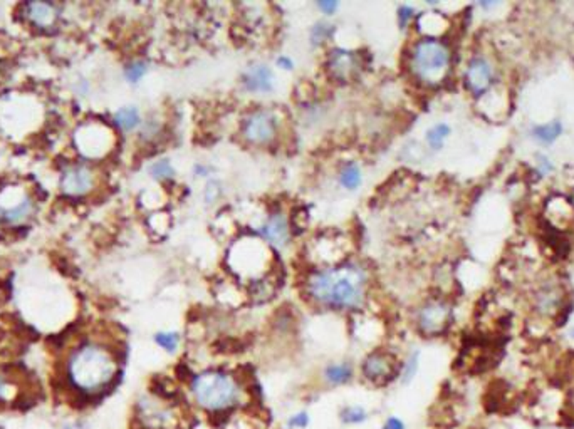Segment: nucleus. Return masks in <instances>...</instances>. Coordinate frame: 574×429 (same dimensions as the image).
I'll return each instance as SVG.
<instances>
[{
    "label": "nucleus",
    "mask_w": 574,
    "mask_h": 429,
    "mask_svg": "<svg viewBox=\"0 0 574 429\" xmlns=\"http://www.w3.org/2000/svg\"><path fill=\"white\" fill-rule=\"evenodd\" d=\"M326 75L333 83L351 84L359 78L364 69L363 56L358 51L346 47L329 49L324 59Z\"/></svg>",
    "instance_id": "9"
},
{
    "label": "nucleus",
    "mask_w": 574,
    "mask_h": 429,
    "mask_svg": "<svg viewBox=\"0 0 574 429\" xmlns=\"http://www.w3.org/2000/svg\"><path fill=\"white\" fill-rule=\"evenodd\" d=\"M368 411L359 404H348L340 411V419L345 424H349V426L363 424L364 421H368Z\"/></svg>",
    "instance_id": "32"
},
{
    "label": "nucleus",
    "mask_w": 574,
    "mask_h": 429,
    "mask_svg": "<svg viewBox=\"0 0 574 429\" xmlns=\"http://www.w3.org/2000/svg\"><path fill=\"white\" fill-rule=\"evenodd\" d=\"M190 394L202 411L208 414H222L242 404L244 386L237 375L229 370L205 369L191 377Z\"/></svg>",
    "instance_id": "3"
},
{
    "label": "nucleus",
    "mask_w": 574,
    "mask_h": 429,
    "mask_svg": "<svg viewBox=\"0 0 574 429\" xmlns=\"http://www.w3.org/2000/svg\"><path fill=\"white\" fill-rule=\"evenodd\" d=\"M563 290L556 284H546L534 295V310L542 317H551L559 310Z\"/></svg>",
    "instance_id": "17"
},
{
    "label": "nucleus",
    "mask_w": 574,
    "mask_h": 429,
    "mask_svg": "<svg viewBox=\"0 0 574 429\" xmlns=\"http://www.w3.org/2000/svg\"><path fill=\"white\" fill-rule=\"evenodd\" d=\"M321 375L324 384H328L331 387H341L351 382V379L354 377V369L346 361L329 362V364L324 365Z\"/></svg>",
    "instance_id": "20"
},
{
    "label": "nucleus",
    "mask_w": 574,
    "mask_h": 429,
    "mask_svg": "<svg viewBox=\"0 0 574 429\" xmlns=\"http://www.w3.org/2000/svg\"><path fill=\"white\" fill-rule=\"evenodd\" d=\"M273 253L274 250L257 235H244L230 245L227 252V265L235 279L246 282L251 287L257 282L269 279Z\"/></svg>",
    "instance_id": "5"
},
{
    "label": "nucleus",
    "mask_w": 574,
    "mask_h": 429,
    "mask_svg": "<svg viewBox=\"0 0 574 429\" xmlns=\"http://www.w3.org/2000/svg\"><path fill=\"white\" fill-rule=\"evenodd\" d=\"M381 429H407V426H405V423L397 418V416H390V418L385 419Z\"/></svg>",
    "instance_id": "39"
},
{
    "label": "nucleus",
    "mask_w": 574,
    "mask_h": 429,
    "mask_svg": "<svg viewBox=\"0 0 574 429\" xmlns=\"http://www.w3.org/2000/svg\"><path fill=\"white\" fill-rule=\"evenodd\" d=\"M359 369L368 382L375 384V386H385L395 377H398L400 364L391 352L375 349L363 357Z\"/></svg>",
    "instance_id": "11"
},
{
    "label": "nucleus",
    "mask_w": 574,
    "mask_h": 429,
    "mask_svg": "<svg viewBox=\"0 0 574 429\" xmlns=\"http://www.w3.org/2000/svg\"><path fill=\"white\" fill-rule=\"evenodd\" d=\"M336 34V25L333 24L331 20L321 19L318 22H314L313 25L309 27L308 32V40L311 49H321L326 47L329 42H331L333 37Z\"/></svg>",
    "instance_id": "23"
},
{
    "label": "nucleus",
    "mask_w": 574,
    "mask_h": 429,
    "mask_svg": "<svg viewBox=\"0 0 574 429\" xmlns=\"http://www.w3.org/2000/svg\"><path fill=\"white\" fill-rule=\"evenodd\" d=\"M25 17L37 29H51L59 19V11L52 4L30 2L25 4Z\"/></svg>",
    "instance_id": "18"
},
{
    "label": "nucleus",
    "mask_w": 574,
    "mask_h": 429,
    "mask_svg": "<svg viewBox=\"0 0 574 429\" xmlns=\"http://www.w3.org/2000/svg\"><path fill=\"white\" fill-rule=\"evenodd\" d=\"M336 180H337V185H340L345 191H349V193L358 191L359 188L363 186V181H364V173H363L361 164L354 159L345 161V163L337 168Z\"/></svg>",
    "instance_id": "19"
},
{
    "label": "nucleus",
    "mask_w": 574,
    "mask_h": 429,
    "mask_svg": "<svg viewBox=\"0 0 574 429\" xmlns=\"http://www.w3.org/2000/svg\"><path fill=\"white\" fill-rule=\"evenodd\" d=\"M92 134L95 136H91L89 126H83L81 138H78V145L89 158H100V156H104L111 150L114 140L113 131L103 126V124H92Z\"/></svg>",
    "instance_id": "16"
},
{
    "label": "nucleus",
    "mask_w": 574,
    "mask_h": 429,
    "mask_svg": "<svg viewBox=\"0 0 574 429\" xmlns=\"http://www.w3.org/2000/svg\"><path fill=\"white\" fill-rule=\"evenodd\" d=\"M213 171H215V169H213V167H210V164H207V163H197L193 168H191V173L195 174V178H205V180L212 178Z\"/></svg>",
    "instance_id": "38"
},
{
    "label": "nucleus",
    "mask_w": 574,
    "mask_h": 429,
    "mask_svg": "<svg viewBox=\"0 0 574 429\" xmlns=\"http://www.w3.org/2000/svg\"><path fill=\"white\" fill-rule=\"evenodd\" d=\"M35 210V203L34 200L30 198L29 195H22L19 200H17V203L12 205L11 208H7L6 212H4V220H6L8 225H22V223H25L29 220L30 217H32Z\"/></svg>",
    "instance_id": "21"
},
{
    "label": "nucleus",
    "mask_w": 574,
    "mask_h": 429,
    "mask_svg": "<svg viewBox=\"0 0 574 429\" xmlns=\"http://www.w3.org/2000/svg\"><path fill=\"white\" fill-rule=\"evenodd\" d=\"M415 327L425 337L447 332L453 320V307L445 298H429L415 310Z\"/></svg>",
    "instance_id": "8"
},
{
    "label": "nucleus",
    "mask_w": 574,
    "mask_h": 429,
    "mask_svg": "<svg viewBox=\"0 0 574 429\" xmlns=\"http://www.w3.org/2000/svg\"><path fill=\"white\" fill-rule=\"evenodd\" d=\"M256 235L273 250L287 248L292 240V225L289 214L279 208L269 212L257 225Z\"/></svg>",
    "instance_id": "10"
},
{
    "label": "nucleus",
    "mask_w": 574,
    "mask_h": 429,
    "mask_svg": "<svg viewBox=\"0 0 574 429\" xmlns=\"http://www.w3.org/2000/svg\"><path fill=\"white\" fill-rule=\"evenodd\" d=\"M371 274L366 263L348 260L329 267L313 268L302 292L314 307L331 312H358L368 302Z\"/></svg>",
    "instance_id": "1"
},
{
    "label": "nucleus",
    "mask_w": 574,
    "mask_h": 429,
    "mask_svg": "<svg viewBox=\"0 0 574 429\" xmlns=\"http://www.w3.org/2000/svg\"><path fill=\"white\" fill-rule=\"evenodd\" d=\"M64 429H83V426L79 423H71L68 426H64Z\"/></svg>",
    "instance_id": "41"
},
{
    "label": "nucleus",
    "mask_w": 574,
    "mask_h": 429,
    "mask_svg": "<svg viewBox=\"0 0 574 429\" xmlns=\"http://www.w3.org/2000/svg\"><path fill=\"white\" fill-rule=\"evenodd\" d=\"M420 361H421L420 351H412L410 354L407 356V359L400 364L398 381L402 386H408V384L413 382V379H415L418 374V369H420Z\"/></svg>",
    "instance_id": "27"
},
{
    "label": "nucleus",
    "mask_w": 574,
    "mask_h": 429,
    "mask_svg": "<svg viewBox=\"0 0 574 429\" xmlns=\"http://www.w3.org/2000/svg\"><path fill=\"white\" fill-rule=\"evenodd\" d=\"M571 335H573V339H574V329L571 330Z\"/></svg>",
    "instance_id": "43"
},
{
    "label": "nucleus",
    "mask_w": 574,
    "mask_h": 429,
    "mask_svg": "<svg viewBox=\"0 0 574 429\" xmlns=\"http://www.w3.org/2000/svg\"><path fill=\"white\" fill-rule=\"evenodd\" d=\"M118 375V359L108 346L88 341L71 351L66 362V377L74 391L84 396L103 392Z\"/></svg>",
    "instance_id": "2"
},
{
    "label": "nucleus",
    "mask_w": 574,
    "mask_h": 429,
    "mask_svg": "<svg viewBox=\"0 0 574 429\" xmlns=\"http://www.w3.org/2000/svg\"><path fill=\"white\" fill-rule=\"evenodd\" d=\"M418 12L417 8L412 6V4H402L397 8V24L400 27V30H407L413 22L417 20Z\"/></svg>",
    "instance_id": "33"
},
{
    "label": "nucleus",
    "mask_w": 574,
    "mask_h": 429,
    "mask_svg": "<svg viewBox=\"0 0 574 429\" xmlns=\"http://www.w3.org/2000/svg\"><path fill=\"white\" fill-rule=\"evenodd\" d=\"M496 84V67L482 54L472 56L464 69V86L474 97H482Z\"/></svg>",
    "instance_id": "12"
},
{
    "label": "nucleus",
    "mask_w": 574,
    "mask_h": 429,
    "mask_svg": "<svg viewBox=\"0 0 574 429\" xmlns=\"http://www.w3.org/2000/svg\"><path fill=\"white\" fill-rule=\"evenodd\" d=\"M153 341L162 351L168 354H175L181 344V334L177 330H160L153 335Z\"/></svg>",
    "instance_id": "30"
},
{
    "label": "nucleus",
    "mask_w": 574,
    "mask_h": 429,
    "mask_svg": "<svg viewBox=\"0 0 574 429\" xmlns=\"http://www.w3.org/2000/svg\"><path fill=\"white\" fill-rule=\"evenodd\" d=\"M340 2L337 0H318L316 2V8L323 13L324 17H333L340 11Z\"/></svg>",
    "instance_id": "36"
},
{
    "label": "nucleus",
    "mask_w": 574,
    "mask_h": 429,
    "mask_svg": "<svg viewBox=\"0 0 574 429\" xmlns=\"http://www.w3.org/2000/svg\"><path fill=\"white\" fill-rule=\"evenodd\" d=\"M240 87L252 96H265L275 89V73L267 62L252 61L240 74Z\"/></svg>",
    "instance_id": "13"
},
{
    "label": "nucleus",
    "mask_w": 574,
    "mask_h": 429,
    "mask_svg": "<svg viewBox=\"0 0 574 429\" xmlns=\"http://www.w3.org/2000/svg\"><path fill=\"white\" fill-rule=\"evenodd\" d=\"M564 128L563 123L559 119L551 121V123L546 124H536V126L531 128V136L536 141H539L541 145H553L561 138Z\"/></svg>",
    "instance_id": "25"
},
{
    "label": "nucleus",
    "mask_w": 574,
    "mask_h": 429,
    "mask_svg": "<svg viewBox=\"0 0 574 429\" xmlns=\"http://www.w3.org/2000/svg\"><path fill=\"white\" fill-rule=\"evenodd\" d=\"M20 394L19 382L11 374L0 369V404H11Z\"/></svg>",
    "instance_id": "28"
},
{
    "label": "nucleus",
    "mask_w": 574,
    "mask_h": 429,
    "mask_svg": "<svg viewBox=\"0 0 574 429\" xmlns=\"http://www.w3.org/2000/svg\"><path fill=\"white\" fill-rule=\"evenodd\" d=\"M162 129H163V126L158 119H145L143 124H141V128H140V136L146 141H153L155 138L160 136Z\"/></svg>",
    "instance_id": "34"
},
{
    "label": "nucleus",
    "mask_w": 574,
    "mask_h": 429,
    "mask_svg": "<svg viewBox=\"0 0 574 429\" xmlns=\"http://www.w3.org/2000/svg\"><path fill=\"white\" fill-rule=\"evenodd\" d=\"M348 241L342 235H333L326 234L318 236V238L313 240V260L316 258L318 262V267H329V265H336V263H341L345 260H348Z\"/></svg>",
    "instance_id": "15"
},
{
    "label": "nucleus",
    "mask_w": 574,
    "mask_h": 429,
    "mask_svg": "<svg viewBox=\"0 0 574 429\" xmlns=\"http://www.w3.org/2000/svg\"><path fill=\"white\" fill-rule=\"evenodd\" d=\"M539 167L544 173H549L551 169H553V164L549 163V159H547L546 156H539Z\"/></svg>",
    "instance_id": "40"
},
{
    "label": "nucleus",
    "mask_w": 574,
    "mask_h": 429,
    "mask_svg": "<svg viewBox=\"0 0 574 429\" xmlns=\"http://www.w3.org/2000/svg\"><path fill=\"white\" fill-rule=\"evenodd\" d=\"M286 129L282 111L274 106H256L242 116L239 124L240 140L251 147H273Z\"/></svg>",
    "instance_id": "6"
},
{
    "label": "nucleus",
    "mask_w": 574,
    "mask_h": 429,
    "mask_svg": "<svg viewBox=\"0 0 574 429\" xmlns=\"http://www.w3.org/2000/svg\"><path fill=\"white\" fill-rule=\"evenodd\" d=\"M96 186V173L86 163L66 167L61 174V191L71 198H81L91 193Z\"/></svg>",
    "instance_id": "14"
},
{
    "label": "nucleus",
    "mask_w": 574,
    "mask_h": 429,
    "mask_svg": "<svg viewBox=\"0 0 574 429\" xmlns=\"http://www.w3.org/2000/svg\"><path fill=\"white\" fill-rule=\"evenodd\" d=\"M4 220V208H2V205H0V222Z\"/></svg>",
    "instance_id": "42"
},
{
    "label": "nucleus",
    "mask_w": 574,
    "mask_h": 429,
    "mask_svg": "<svg viewBox=\"0 0 574 429\" xmlns=\"http://www.w3.org/2000/svg\"><path fill=\"white\" fill-rule=\"evenodd\" d=\"M135 421L140 429H180L184 416L173 402L148 394L138 399Z\"/></svg>",
    "instance_id": "7"
},
{
    "label": "nucleus",
    "mask_w": 574,
    "mask_h": 429,
    "mask_svg": "<svg viewBox=\"0 0 574 429\" xmlns=\"http://www.w3.org/2000/svg\"><path fill=\"white\" fill-rule=\"evenodd\" d=\"M275 67L280 71H287V73H291V71H294L296 67V62L292 59L291 56H286V54H282V56H277L275 57Z\"/></svg>",
    "instance_id": "37"
},
{
    "label": "nucleus",
    "mask_w": 574,
    "mask_h": 429,
    "mask_svg": "<svg viewBox=\"0 0 574 429\" xmlns=\"http://www.w3.org/2000/svg\"><path fill=\"white\" fill-rule=\"evenodd\" d=\"M150 71V64L145 59H131L123 67V75L126 83L140 84L146 78Z\"/></svg>",
    "instance_id": "29"
},
{
    "label": "nucleus",
    "mask_w": 574,
    "mask_h": 429,
    "mask_svg": "<svg viewBox=\"0 0 574 429\" xmlns=\"http://www.w3.org/2000/svg\"><path fill=\"white\" fill-rule=\"evenodd\" d=\"M452 62V49L442 37H418L407 54L408 75L429 89L440 87L448 79Z\"/></svg>",
    "instance_id": "4"
},
{
    "label": "nucleus",
    "mask_w": 574,
    "mask_h": 429,
    "mask_svg": "<svg viewBox=\"0 0 574 429\" xmlns=\"http://www.w3.org/2000/svg\"><path fill=\"white\" fill-rule=\"evenodd\" d=\"M452 128L447 123H437L434 126L426 129L425 133V143L431 151H440L445 146V141L450 138Z\"/></svg>",
    "instance_id": "26"
},
{
    "label": "nucleus",
    "mask_w": 574,
    "mask_h": 429,
    "mask_svg": "<svg viewBox=\"0 0 574 429\" xmlns=\"http://www.w3.org/2000/svg\"><path fill=\"white\" fill-rule=\"evenodd\" d=\"M309 414L308 411H299V413H294L292 416H289L287 421H286V426L289 429H306L309 426Z\"/></svg>",
    "instance_id": "35"
},
{
    "label": "nucleus",
    "mask_w": 574,
    "mask_h": 429,
    "mask_svg": "<svg viewBox=\"0 0 574 429\" xmlns=\"http://www.w3.org/2000/svg\"><path fill=\"white\" fill-rule=\"evenodd\" d=\"M143 114L136 106H124L113 114V123L121 133H133L143 124Z\"/></svg>",
    "instance_id": "22"
},
{
    "label": "nucleus",
    "mask_w": 574,
    "mask_h": 429,
    "mask_svg": "<svg viewBox=\"0 0 574 429\" xmlns=\"http://www.w3.org/2000/svg\"><path fill=\"white\" fill-rule=\"evenodd\" d=\"M148 174L153 181L167 185L177 180V168L170 158H158L148 164Z\"/></svg>",
    "instance_id": "24"
},
{
    "label": "nucleus",
    "mask_w": 574,
    "mask_h": 429,
    "mask_svg": "<svg viewBox=\"0 0 574 429\" xmlns=\"http://www.w3.org/2000/svg\"><path fill=\"white\" fill-rule=\"evenodd\" d=\"M222 196H224V183L213 176L208 178L205 181V186H203L202 190L203 203H205L207 207H213V205L219 203Z\"/></svg>",
    "instance_id": "31"
}]
</instances>
